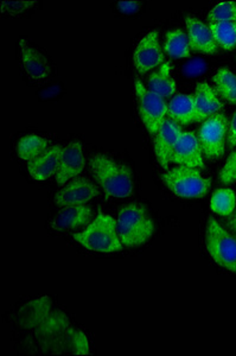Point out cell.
<instances>
[{"label": "cell", "mask_w": 236, "mask_h": 356, "mask_svg": "<svg viewBox=\"0 0 236 356\" xmlns=\"http://www.w3.org/2000/svg\"><path fill=\"white\" fill-rule=\"evenodd\" d=\"M203 152L200 139L194 132H183L176 145L170 163L179 166L204 169Z\"/></svg>", "instance_id": "7c38bea8"}, {"label": "cell", "mask_w": 236, "mask_h": 356, "mask_svg": "<svg viewBox=\"0 0 236 356\" xmlns=\"http://www.w3.org/2000/svg\"><path fill=\"white\" fill-rule=\"evenodd\" d=\"M118 8L124 13H135L140 8V3L137 0H128V1H119Z\"/></svg>", "instance_id": "f546056e"}, {"label": "cell", "mask_w": 236, "mask_h": 356, "mask_svg": "<svg viewBox=\"0 0 236 356\" xmlns=\"http://www.w3.org/2000/svg\"><path fill=\"white\" fill-rule=\"evenodd\" d=\"M86 161L83 154V147L80 142H71L63 147L56 172V182L58 186H65L71 178L82 174Z\"/></svg>", "instance_id": "4fadbf2b"}, {"label": "cell", "mask_w": 236, "mask_h": 356, "mask_svg": "<svg viewBox=\"0 0 236 356\" xmlns=\"http://www.w3.org/2000/svg\"><path fill=\"white\" fill-rule=\"evenodd\" d=\"M205 247L217 265L236 273V239L214 218L207 223Z\"/></svg>", "instance_id": "8992f818"}, {"label": "cell", "mask_w": 236, "mask_h": 356, "mask_svg": "<svg viewBox=\"0 0 236 356\" xmlns=\"http://www.w3.org/2000/svg\"><path fill=\"white\" fill-rule=\"evenodd\" d=\"M220 182L224 186L236 182V151L229 156L220 171Z\"/></svg>", "instance_id": "4316f807"}, {"label": "cell", "mask_w": 236, "mask_h": 356, "mask_svg": "<svg viewBox=\"0 0 236 356\" xmlns=\"http://www.w3.org/2000/svg\"><path fill=\"white\" fill-rule=\"evenodd\" d=\"M180 125L172 119H165L155 134V154L159 164L167 170L171 156L182 136Z\"/></svg>", "instance_id": "30bf717a"}, {"label": "cell", "mask_w": 236, "mask_h": 356, "mask_svg": "<svg viewBox=\"0 0 236 356\" xmlns=\"http://www.w3.org/2000/svg\"><path fill=\"white\" fill-rule=\"evenodd\" d=\"M216 93L226 102L236 105V75L229 69L221 68L212 77Z\"/></svg>", "instance_id": "7402d4cb"}, {"label": "cell", "mask_w": 236, "mask_h": 356, "mask_svg": "<svg viewBox=\"0 0 236 356\" xmlns=\"http://www.w3.org/2000/svg\"><path fill=\"white\" fill-rule=\"evenodd\" d=\"M170 119L179 125H189L196 122L195 102L192 95L178 94L167 105Z\"/></svg>", "instance_id": "d6986e66"}, {"label": "cell", "mask_w": 236, "mask_h": 356, "mask_svg": "<svg viewBox=\"0 0 236 356\" xmlns=\"http://www.w3.org/2000/svg\"><path fill=\"white\" fill-rule=\"evenodd\" d=\"M227 226L232 229L233 233L236 235V211L234 214L229 216L228 221H227Z\"/></svg>", "instance_id": "1f68e13d"}, {"label": "cell", "mask_w": 236, "mask_h": 356, "mask_svg": "<svg viewBox=\"0 0 236 356\" xmlns=\"http://www.w3.org/2000/svg\"><path fill=\"white\" fill-rule=\"evenodd\" d=\"M50 149V140L37 134L22 138L17 145V154L25 162H31Z\"/></svg>", "instance_id": "44dd1931"}, {"label": "cell", "mask_w": 236, "mask_h": 356, "mask_svg": "<svg viewBox=\"0 0 236 356\" xmlns=\"http://www.w3.org/2000/svg\"><path fill=\"white\" fill-rule=\"evenodd\" d=\"M162 181L176 196L182 199H201L208 194L212 179L201 175L195 168L176 166L162 175Z\"/></svg>", "instance_id": "5b68a950"}, {"label": "cell", "mask_w": 236, "mask_h": 356, "mask_svg": "<svg viewBox=\"0 0 236 356\" xmlns=\"http://www.w3.org/2000/svg\"><path fill=\"white\" fill-rule=\"evenodd\" d=\"M17 323L31 332L40 349L48 354L88 355L90 353L87 336L74 328L68 316L55 308L48 296L23 305L17 315Z\"/></svg>", "instance_id": "6da1fadb"}, {"label": "cell", "mask_w": 236, "mask_h": 356, "mask_svg": "<svg viewBox=\"0 0 236 356\" xmlns=\"http://www.w3.org/2000/svg\"><path fill=\"white\" fill-rule=\"evenodd\" d=\"M214 38L219 47L230 50L236 47V22L232 23H209Z\"/></svg>", "instance_id": "d4e9b609"}, {"label": "cell", "mask_w": 236, "mask_h": 356, "mask_svg": "<svg viewBox=\"0 0 236 356\" xmlns=\"http://www.w3.org/2000/svg\"><path fill=\"white\" fill-rule=\"evenodd\" d=\"M90 172L107 197L126 199L133 194L135 182L128 166L98 154L90 158Z\"/></svg>", "instance_id": "7a4b0ae2"}, {"label": "cell", "mask_w": 236, "mask_h": 356, "mask_svg": "<svg viewBox=\"0 0 236 356\" xmlns=\"http://www.w3.org/2000/svg\"><path fill=\"white\" fill-rule=\"evenodd\" d=\"M133 60L139 73H146L163 65L164 54L159 44L158 31L152 30L142 38L135 49Z\"/></svg>", "instance_id": "9c48e42d"}, {"label": "cell", "mask_w": 236, "mask_h": 356, "mask_svg": "<svg viewBox=\"0 0 236 356\" xmlns=\"http://www.w3.org/2000/svg\"><path fill=\"white\" fill-rule=\"evenodd\" d=\"M227 142H228L229 147H235L236 146V111L234 115H233L232 120H230V124H229L228 127V139H227Z\"/></svg>", "instance_id": "4dcf8cb0"}, {"label": "cell", "mask_w": 236, "mask_h": 356, "mask_svg": "<svg viewBox=\"0 0 236 356\" xmlns=\"http://www.w3.org/2000/svg\"><path fill=\"white\" fill-rule=\"evenodd\" d=\"M93 218V211L90 207L68 206L63 207L58 215L53 218L51 227L55 231L63 232L70 229H78L90 225Z\"/></svg>", "instance_id": "5bb4252c"}, {"label": "cell", "mask_w": 236, "mask_h": 356, "mask_svg": "<svg viewBox=\"0 0 236 356\" xmlns=\"http://www.w3.org/2000/svg\"><path fill=\"white\" fill-rule=\"evenodd\" d=\"M63 147L61 145L50 147L49 150L40 157L28 163V171L36 181H45L58 172L60 159Z\"/></svg>", "instance_id": "e0dca14e"}, {"label": "cell", "mask_w": 236, "mask_h": 356, "mask_svg": "<svg viewBox=\"0 0 236 356\" xmlns=\"http://www.w3.org/2000/svg\"><path fill=\"white\" fill-rule=\"evenodd\" d=\"M21 54L25 72L29 74V76L40 80L49 75V63L44 55L33 48L25 40H21Z\"/></svg>", "instance_id": "ac0fdd59"}, {"label": "cell", "mask_w": 236, "mask_h": 356, "mask_svg": "<svg viewBox=\"0 0 236 356\" xmlns=\"http://www.w3.org/2000/svg\"><path fill=\"white\" fill-rule=\"evenodd\" d=\"M117 225L122 245L130 248L143 246L155 233V222L146 207L138 203H130L120 209Z\"/></svg>", "instance_id": "3957f363"}, {"label": "cell", "mask_w": 236, "mask_h": 356, "mask_svg": "<svg viewBox=\"0 0 236 356\" xmlns=\"http://www.w3.org/2000/svg\"><path fill=\"white\" fill-rule=\"evenodd\" d=\"M212 211L221 216H230L235 211L236 196L232 189H219L212 194Z\"/></svg>", "instance_id": "cb8c5ba5"}, {"label": "cell", "mask_w": 236, "mask_h": 356, "mask_svg": "<svg viewBox=\"0 0 236 356\" xmlns=\"http://www.w3.org/2000/svg\"><path fill=\"white\" fill-rule=\"evenodd\" d=\"M185 25L187 29L189 43L192 50L204 54H215L217 51L219 44L216 43L209 25H205L192 17H187Z\"/></svg>", "instance_id": "9a60e30c"}, {"label": "cell", "mask_w": 236, "mask_h": 356, "mask_svg": "<svg viewBox=\"0 0 236 356\" xmlns=\"http://www.w3.org/2000/svg\"><path fill=\"white\" fill-rule=\"evenodd\" d=\"M209 23H232L236 22L235 1H224L216 5L210 13H208Z\"/></svg>", "instance_id": "484cf974"}, {"label": "cell", "mask_w": 236, "mask_h": 356, "mask_svg": "<svg viewBox=\"0 0 236 356\" xmlns=\"http://www.w3.org/2000/svg\"><path fill=\"white\" fill-rule=\"evenodd\" d=\"M33 4L35 1H4L1 4V11L17 15V13H23L25 10H29L30 6Z\"/></svg>", "instance_id": "f1b7e54d"}, {"label": "cell", "mask_w": 236, "mask_h": 356, "mask_svg": "<svg viewBox=\"0 0 236 356\" xmlns=\"http://www.w3.org/2000/svg\"><path fill=\"white\" fill-rule=\"evenodd\" d=\"M99 195L98 186L86 178H75L55 195V203L60 207L82 206Z\"/></svg>", "instance_id": "8fae6325"}, {"label": "cell", "mask_w": 236, "mask_h": 356, "mask_svg": "<svg viewBox=\"0 0 236 356\" xmlns=\"http://www.w3.org/2000/svg\"><path fill=\"white\" fill-rule=\"evenodd\" d=\"M228 131V120L224 114L217 113L207 119L201 126L199 139L204 156L215 161L222 157L226 151L224 138Z\"/></svg>", "instance_id": "ba28073f"}, {"label": "cell", "mask_w": 236, "mask_h": 356, "mask_svg": "<svg viewBox=\"0 0 236 356\" xmlns=\"http://www.w3.org/2000/svg\"><path fill=\"white\" fill-rule=\"evenodd\" d=\"M74 240L87 250L101 253H113L121 251V240L119 238L117 220L99 211L96 218L86 227V229L75 233Z\"/></svg>", "instance_id": "277c9868"}, {"label": "cell", "mask_w": 236, "mask_h": 356, "mask_svg": "<svg viewBox=\"0 0 236 356\" xmlns=\"http://www.w3.org/2000/svg\"><path fill=\"white\" fill-rule=\"evenodd\" d=\"M135 90L139 114L143 124L149 134L155 136L167 117V102H164L163 97L151 92L138 79L135 80Z\"/></svg>", "instance_id": "52a82bcc"}, {"label": "cell", "mask_w": 236, "mask_h": 356, "mask_svg": "<svg viewBox=\"0 0 236 356\" xmlns=\"http://www.w3.org/2000/svg\"><path fill=\"white\" fill-rule=\"evenodd\" d=\"M149 89L160 97H170L176 93V82L171 76L170 62H164L149 79Z\"/></svg>", "instance_id": "ffe728a7"}, {"label": "cell", "mask_w": 236, "mask_h": 356, "mask_svg": "<svg viewBox=\"0 0 236 356\" xmlns=\"http://www.w3.org/2000/svg\"><path fill=\"white\" fill-rule=\"evenodd\" d=\"M205 69H207L205 62L203 60H201V58H195V60H192V61L185 63V65L183 67V73L187 76H200V75H202L205 72Z\"/></svg>", "instance_id": "83f0119b"}, {"label": "cell", "mask_w": 236, "mask_h": 356, "mask_svg": "<svg viewBox=\"0 0 236 356\" xmlns=\"http://www.w3.org/2000/svg\"><path fill=\"white\" fill-rule=\"evenodd\" d=\"M194 102H195L196 122L207 120L209 118L217 114V112H220L224 107V104L217 97L215 89L205 82H201L196 86Z\"/></svg>", "instance_id": "2e32d148"}, {"label": "cell", "mask_w": 236, "mask_h": 356, "mask_svg": "<svg viewBox=\"0 0 236 356\" xmlns=\"http://www.w3.org/2000/svg\"><path fill=\"white\" fill-rule=\"evenodd\" d=\"M164 48L170 56L175 58H185L190 56V49H192L189 43V37L180 29H176L167 33Z\"/></svg>", "instance_id": "603a6c76"}]
</instances>
